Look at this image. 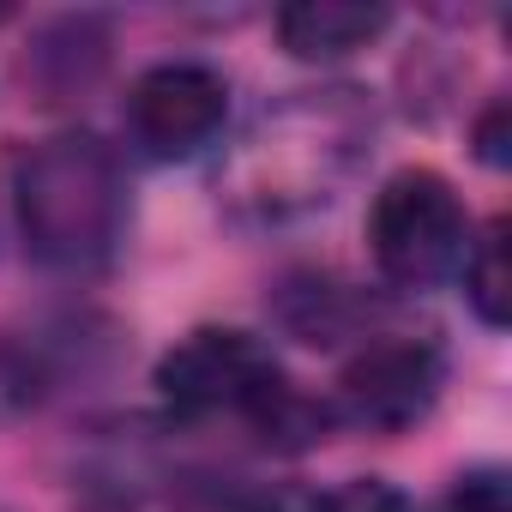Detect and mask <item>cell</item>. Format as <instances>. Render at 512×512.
Here are the masks:
<instances>
[{"instance_id": "cell-5", "label": "cell", "mask_w": 512, "mask_h": 512, "mask_svg": "<svg viewBox=\"0 0 512 512\" xmlns=\"http://www.w3.org/2000/svg\"><path fill=\"white\" fill-rule=\"evenodd\" d=\"M440 398V362L428 344H368L338 374V404L356 428L398 434L422 422Z\"/></svg>"}, {"instance_id": "cell-1", "label": "cell", "mask_w": 512, "mask_h": 512, "mask_svg": "<svg viewBox=\"0 0 512 512\" xmlns=\"http://www.w3.org/2000/svg\"><path fill=\"white\" fill-rule=\"evenodd\" d=\"M19 235L31 260L49 272H97L127 229V181L103 139L91 133H55L37 151H25L19 181Z\"/></svg>"}, {"instance_id": "cell-9", "label": "cell", "mask_w": 512, "mask_h": 512, "mask_svg": "<svg viewBox=\"0 0 512 512\" xmlns=\"http://www.w3.org/2000/svg\"><path fill=\"white\" fill-rule=\"evenodd\" d=\"M253 512H350L344 500H332V494H308V488H284V494H272V500H260Z\"/></svg>"}, {"instance_id": "cell-10", "label": "cell", "mask_w": 512, "mask_h": 512, "mask_svg": "<svg viewBox=\"0 0 512 512\" xmlns=\"http://www.w3.org/2000/svg\"><path fill=\"white\" fill-rule=\"evenodd\" d=\"M500 127H506V109L494 103V109H488V121H482V133H476V139H482V157H488V163H506V145H500Z\"/></svg>"}, {"instance_id": "cell-2", "label": "cell", "mask_w": 512, "mask_h": 512, "mask_svg": "<svg viewBox=\"0 0 512 512\" xmlns=\"http://www.w3.org/2000/svg\"><path fill=\"white\" fill-rule=\"evenodd\" d=\"M157 392L181 416H253L266 428L314 422V410L284 386L272 350L247 332L205 326L157 362Z\"/></svg>"}, {"instance_id": "cell-3", "label": "cell", "mask_w": 512, "mask_h": 512, "mask_svg": "<svg viewBox=\"0 0 512 512\" xmlns=\"http://www.w3.org/2000/svg\"><path fill=\"white\" fill-rule=\"evenodd\" d=\"M368 241H374V260L392 284L422 290L440 284L446 272L464 266V247H470V223L464 205L452 193L446 175L434 169H398L368 211Z\"/></svg>"}, {"instance_id": "cell-6", "label": "cell", "mask_w": 512, "mask_h": 512, "mask_svg": "<svg viewBox=\"0 0 512 512\" xmlns=\"http://www.w3.org/2000/svg\"><path fill=\"white\" fill-rule=\"evenodd\" d=\"M386 7H362V0H296L278 13V43L296 61H344L368 49L386 31Z\"/></svg>"}, {"instance_id": "cell-8", "label": "cell", "mask_w": 512, "mask_h": 512, "mask_svg": "<svg viewBox=\"0 0 512 512\" xmlns=\"http://www.w3.org/2000/svg\"><path fill=\"white\" fill-rule=\"evenodd\" d=\"M434 512H512V494H506V482L494 470H476V476H458L440 494Z\"/></svg>"}, {"instance_id": "cell-7", "label": "cell", "mask_w": 512, "mask_h": 512, "mask_svg": "<svg viewBox=\"0 0 512 512\" xmlns=\"http://www.w3.org/2000/svg\"><path fill=\"white\" fill-rule=\"evenodd\" d=\"M464 296L476 308L482 326H506L512 320V266H506V223H488L482 241L464 247Z\"/></svg>"}, {"instance_id": "cell-4", "label": "cell", "mask_w": 512, "mask_h": 512, "mask_svg": "<svg viewBox=\"0 0 512 512\" xmlns=\"http://www.w3.org/2000/svg\"><path fill=\"white\" fill-rule=\"evenodd\" d=\"M127 121H133V133H139L145 151H157V157H193V151H205L223 133V121H229V85H223V73H211L199 61H163V67H151L133 85Z\"/></svg>"}]
</instances>
